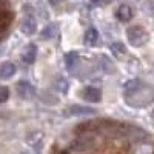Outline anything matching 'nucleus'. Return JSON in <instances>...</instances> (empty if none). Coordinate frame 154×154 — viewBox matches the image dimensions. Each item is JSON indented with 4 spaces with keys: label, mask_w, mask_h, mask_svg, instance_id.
Segmentation results:
<instances>
[{
    "label": "nucleus",
    "mask_w": 154,
    "mask_h": 154,
    "mask_svg": "<svg viewBox=\"0 0 154 154\" xmlns=\"http://www.w3.org/2000/svg\"><path fill=\"white\" fill-rule=\"evenodd\" d=\"M11 20H12V12L9 9V2L8 0H0V38L8 32Z\"/></svg>",
    "instance_id": "obj_1"
},
{
    "label": "nucleus",
    "mask_w": 154,
    "mask_h": 154,
    "mask_svg": "<svg viewBox=\"0 0 154 154\" xmlns=\"http://www.w3.org/2000/svg\"><path fill=\"white\" fill-rule=\"evenodd\" d=\"M126 35H128V40H130V43L133 46H142L146 42V38H148V34L145 32V29L142 26L130 28L128 32H126Z\"/></svg>",
    "instance_id": "obj_2"
},
{
    "label": "nucleus",
    "mask_w": 154,
    "mask_h": 154,
    "mask_svg": "<svg viewBox=\"0 0 154 154\" xmlns=\"http://www.w3.org/2000/svg\"><path fill=\"white\" fill-rule=\"evenodd\" d=\"M35 28H37V23H35L34 17H31V16H26V17H25L23 22H22V25H20L22 32L26 34V35H32V34L35 32Z\"/></svg>",
    "instance_id": "obj_3"
},
{
    "label": "nucleus",
    "mask_w": 154,
    "mask_h": 154,
    "mask_svg": "<svg viewBox=\"0 0 154 154\" xmlns=\"http://www.w3.org/2000/svg\"><path fill=\"white\" fill-rule=\"evenodd\" d=\"M17 93L22 99H29V97L34 96V88H32L31 83L22 80V82L17 83Z\"/></svg>",
    "instance_id": "obj_4"
},
{
    "label": "nucleus",
    "mask_w": 154,
    "mask_h": 154,
    "mask_svg": "<svg viewBox=\"0 0 154 154\" xmlns=\"http://www.w3.org/2000/svg\"><path fill=\"white\" fill-rule=\"evenodd\" d=\"M82 96H83V99L86 102H93V103H96V102L100 100L102 93H100V89L96 88V86H88V88H85V91H83Z\"/></svg>",
    "instance_id": "obj_5"
},
{
    "label": "nucleus",
    "mask_w": 154,
    "mask_h": 154,
    "mask_svg": "<svg viewBox=\"0 0 154 154\" xmlns=\"http://www.w3.org/2000/svg\"><path fill=\"white\" fill-rule=\"evenodd\" d=\"M96 111L93 108H86V106H79V105H74V106H69L65 114L66 116H85V114H94Z\"/></svg>",
    "instance_id": "obj_6"
},
{
    "label": "nucleus",
    "mask_w": 154,
    "mask_h": 154,
    "mask_svg": "<svg viewBox=\"0 0 154 154\" xmlns=\"http://www.w3.org/2000/svg\"><path fill=\"white\" fill-rule=\"evenodd\" d=\"M35 56H37V48H35V45L31 43V45H28L26 48H25L23 54H22V60L25 63H32L35 60Z\"/></svg>",
    "instance_id": "obj_7"
},
{
    "label": "nucleus",
    "mask_w": 154,
    "mask_h": 154,
    "mask_svg": "<svg viewBox=\"0 0 154 154\" xmlns=\"http://www.w3.org/2000/svg\"><path fill=\"white\" fill-rule=\"evenodd\" d=\"M116 16H117V19L120 22H130L131 17H133V11H131V8L128 5H122V6H119Z\"/></svg>",
    "instance_id": "obj_8"
},
{
    "label": "nucleus",
    "mask_w": 154,
    "mask_h": 154,
    "mask_svg": "<svg viewBox=\"0 0 154 154\" xmlns=\"http://www.w3.org/2000/svg\"><path fill=\"white\" fill-rule=\"evenodd\" d=\"M16 72V66L14 63L11 62H5L2 66H0V79H9V77H12Z\"/></svg>",
    "instance_id": "obj_9"
},
{
    "label": "nucleus",
    "mask_w": 154,
    "mask_h": 154,
    "mask_svg": "<svg viewBox=\"0 0 154 154\" xmlns=\"http://www.w3.org/2000/svg\"><path fill=\"white\" fill-rule=\"evenodd\" d=\"M97 40H99V32L94 28L86 29V32H85V43L89 45V46H94L97 43Z\"/></svg>",
    "instance_id": "obj_10"
},
{
    "label": "nucleus",
    "mask_w": 154,
    "mask_h": 154,
    "mask_svg": "<svg viewBox=\"0 0 154 154\" xmlns=\"http://www.w3.org/2000/svg\"><path fill=\"white\" fill-rule=\"evenodd\" d=\"M65 60H66V68H68V71L72 72L74 68H75V65H77V62H79V54H77V53H68L66 57H65Z\"/></svg>",
    "instance_id": "obj_11"
},
{
    "label": "nucleus",
    "mask_w": 154,
    "mask_h": 154,
    "mask_svg": "<svg viewBox=\"0 0 154 154\" xmlns=\"http://www.w3.org/2000/svg\"><path fill=\"white\" fill-rule=\"evenodd\" d=\"M56 32H57L56 25H54V23H49V25H46V26L43 28L42 37H43V38H53V37H56Z\"/></svg>",
    "instance_id": "obj_12"
},
{
    "label": "nucleus",
    "mask_w": 154,
    "mask_h": 154,
    "mask_svg": "<svg viewBox=\"0 0 154 154\" xmlns=\"http://www.w3.org/2000/svg\"><path fill=\"white\" fill-rule=\"evenodd\" d=\"M109 49L112 51L116 56H122V54H125V51H126L125 46H123V43H120V42H114V43H111Z\"/></svg>",
    "instance_id": "obj_13"
},
{
    "label": "nucleus",
    "mask_w": 154,
    "mask_h": 154,
    "mask_svg": "<svg viewBox=\"0 0 154 154\" xmlns=\"http://www.w3.org/2000/svg\"><path fill=\"white\" fill-rule=\"evenodd\" d=\"M8 97H9V89L6 86H0V103L6 102Z\"/></svg>",
    "instance_id": "obj_14"
},
{
    "label": "nucleus",
    "mask_w": 154,
    "mask_h": 154,
    "mask_svg": "<svg viewBox=\"0 0 154 154\" xmlns=\"http://www.w3.org/2000/svg\"><path fill=\"white\" fill-rule=\"evenodd\" d=\"M57 86L60 88V91L66 93V88H68V85H66V80H63V79H59V80H57Z\"/></svg>",
    "instance_id": "obj_15"
},
{
    "label": "nucleus",
    "mask_w": 154,
    "mask_h": 154,
    "mask_svg": "<svg viewBox=\"0 0 154 154\" xmlns=\"http://www.w3.org/2000/svg\"><path fill=\"white\" fill-rule=\"evenodd\" d=\"M49 3H51V5H57L59 0H49Z\"/></svg>",
    "instance_id": "obj_16"
},
{
    "label": "nucleus",
    "mask_w": 154,
    "mask_h": 154,
    "mask_svg": "<svg viewBox=\"0 0 154 154\" xmlns=\"http://www.w3.org/2000/svg\"><path fill=\"white\" fill-rule=\"evenodd\" d=\"M22 154H28V152H22Z\"/></svg>",
    "instance_id": "obj_17"
}]
</instances>
